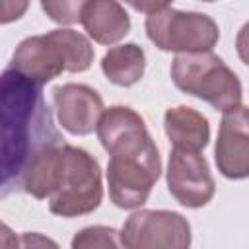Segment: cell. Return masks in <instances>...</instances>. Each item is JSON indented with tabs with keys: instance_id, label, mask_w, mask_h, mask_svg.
Wrapping results in <instances>:
<instances>
[{
	"instance_id": "1",
	"label": "cell",
	"mask_w": 249,
	"mask_h": 249,
	"mask_svg": "<svg viewBox=\"0 0 249 249\" xmlns=\"http://www.w3.org/2000/svg\"><path fill=\"white\" fill-rule=\"evenodd\" d=\"M2 123H4V195L18 187L25 167L47 146L64 138L53 124L51 111L41 95V86L8 68L2 76Z\"/></svg>"
},
{
	"instance_id": "2",
	"label": "cell",
	"mask_w": 249,
	"mask_h": 249,
	"mask_svg": "<svg viewBox=\"0 0 249 249\" xmlns=\"http://www.w3.org/2000/svg\"><path fill=\"white\" fill-rule=\"evenodd\" d=\"M91 62V43L82 33L60 27L47 35L23 39L14 51L10 68L31 82L45 86L62 72H84Z\"/></svg>"
},
{
	"instance_id": "3",
	"label": "cell",
	"mask_w": 249,
	"mask_h": 249,
	"mask_svg": "<svg viewBox=\"0 0 249 249\" xmlns=\"http://www.w3.org/2000/svg\"><path fill=\"white\" fill-rule=\"evenodd\" d=\"M173 84L218 111L237 107L243 97V88L235 72L214 53H181L171 62Z\"/></svg>"
},
{
	"instance_id": "4",
	"label": "cell",
	"mask_w": 249,
	"mask_h": 249,
	"mask_svg": "<svg viewBox=\"0 0 249 249\" xmlns=\"http://www.w3.org/2000/svg\"><path fill=\"white\" fill-rule=\"evenodd\" d=\"M103 198L99 161L86 150L62 144L58 179L49 196V210L62 218L93 212Z\"/></svg>"
},
{
	"instance_id": "5",
	"label": "cell",
	"mask_w": 249,
	"mask_h": 249,
	"mask_svg": "<svg viewBox=\"0 0 249 249\" xmlns=\"http://www.w3.org/2000/svg\"><path fill=\"white\" fill-rule=\"evenodd\" d=\"M146 35L160 49L167 53H202L212 51L220 39L218 23L198 12H181L165 8L146 18Z\"/></svg>"
},
{
	"instance_id": "6",
	"label": "cell",
	"mask_w": 249,
	"mask_h": 249,
	"mask_svg": "<svg viewBox=\"0 0 249 249\" xmlns=\"http://www.w3.org/2000/svg\"><path fill=\"white\" fill-rule=\"evenodd\" d=\"M105 175L111 202L123 210L138 208L148 200L161 175L160 152L156 148L138 154H113Z\"/></svg>"
},
{
	"instance_id": "7",
	"label": "cell",
	"mask_w": 249,
	"mask_h": 249,
	"mask_svg": "<svg viewBox=\"0 0 249 249\" xmlns=\"http://www.w3.org/2000/svg\"><path fill=\"white\" fill-rule=\"evenodd\" d=\"M126 249H185L191 245V224L179 212L138 210L119 233Z\"/></svg>"
},
{
	"instance_id": "8",
	"label": "cell",
	"mask_w": 249,
	"mask_h": 249,
	"mask_svg": "<svg viewBox=\"0 0 249 249\" xmlns=\"http://www.w3.org/2000/svg\"><path fill=\"white\" fill-rule=\"evenodd\" d=\"M165 177L171 196L187 208H200L208 204L216 193L208 161L200 152L173 148Z\"/></svg>"
},
{
	"instance_id": "9",
	"label": "cell",
	"mask_w": 249,
	"mask_h": 249,
	"mask_svg": "<svg viewBox=\"0 0 249 249\" xmlns=\"http://www.w3.org/2000/svg\"><path fill=\"white\" fill-rule=\"evenodd\" d=\"M214 160L224 177L233 181L249 177V107L239 103L224 111Z\"/></svg>"
},
{
	"instance_id": "10",
	"label": "cell",
	"mask_w": 249,
	"mask_h": 249,
	"mask_svg": "<svg viewBox=\"0 0 249 249\" xmlns=\"http://www.w3.org/2000/svg\"><path fill=\"white\" fill-rule=\"evenodd\" d=\"M95 130L109 156L138 154L158 148L146 128L144 119L134 109L124 105H113L105 109Z\"/></svg>"
},
{
	"instance_id": "11",
	"label": "cell",
	"mask_w": 249,
	"mask_h": 249,
	"mask_svg": "<svg viewBox=\"0 0 249 249\" xmlns=\"http://www.w3.org/2000/svg\"><path fill=\"white\" fill-rule=\"evenodd\" d=\"M53 103L60 126L76 136H86L97 128L103 115L101 95L84 84H62L53 89Z\"/></svg>"
},
{
	"instance_id": "12",
	"label": "cell",
	"mask_w": 249,
	"mask_h": 249,
	"mask_svg": "<svg viewBox=\"0 0 249 249\" xmlns=\"http://www.w3.org/2000/svg\"><path fill=\"white\" fill-rule=\"evenodd\" d=\"M80 21L99 45L119 43L130 31V18L119 0H88Z\"/></svg>"
},
{
	"instance_id": "13",
	"label": "cell",
	"mask_w": 249,
	"mask_h": 249,
	"mask_svg": "<svg viewBox=\"0 0 249 249\" xmlns=\"http://www.w3.org/2000/svg\"><path fill=\"white\" fill-rule=\"evenodd\" d=\"M163 128L173 148L179 150L200 152L210 140V124L206 117L193 107H169L163 115Z\"/></svg>"
},
{
	"instance_id": "14",
	"label": "cell",
	"mask_w": 249,
	"mask_h": 249,
	"mask_svg": "<svg viewBox=\"0 0 249 249\" xmlns=\"http://www.w3.org/2000/svg\"><path fill=\"white\" fill-rule=\"evenodd\" d=\"M146 68V56L136 43H124L109 49L101 58V70L105 78L117 86L128 88L140 82Z\"/></svg>"
},
{
	"instance_id": "15",
	"label": "cell",
	"mask_w": 249,
	"mask_h": 249,
	"mask_svg": "<svg viewBox=\"0 0 249 249\" xmlns=\"http://www.w3.org/2000/svg\"><path fill=\"white\" fill-rule=\"evenodd\" d=\"M88 0H41V8L49 19L60 25H72L82 19Z\"/></svg>"
},
{
	"instance_id": "16",
	"label": "cell",
	"mask_w": 249,
	"mask_h": 249,
	"mask_svg": "<svg viewBox=\"0 0 249 249\" xmlns=\"http://www.w3.org/2000/svg\"><path fill=\"white\" fill-rule=\"evenodd\" d=\"M117 230L107 228V226H89L80 230L74 239L72 247L82 249V247H117L121 245V239H117Z\"/></svg>"
},
{
	"instance_id": "17",
	"label": "cell",
	"mask_w": 249,
	"mask_h": 249,
	"mask_svg": "<svg viewBox=\"0 0 249 249\" xmlns=\"http://www.w3.org/2000/svg\"><path fill=\"white\" fill-rule=\"evenodd\" d=\"M29 8V0H2V18L0 21L6 25L10 21L19 19Z\"/></svg>"
},
{
	"instance_id": "18",
	"label": "cell",
	"mask_w": 249,
	"mask_h": 249,
	"mask_svg": "<svg viewBox=\"0 0 249 249\" xmlns=\"http://www.w3.org/2000/svg\"><path fill=\"white\" fill-rule=\"evenodd\" d=\"M124 4H128L130 8H134L136 12H142V14H156V12H161L165 8H169L171 0H123Z\"/></svg>"
},
{
	"instance_id": "19",
	"label": "cell",
	"mask_w": 249,
	"mask_h": 249,
	"mask_svg": "<svg viewBox=\"0 0 249 249\" xmlns=\"http://www.w3.org/2000/svg\"><path fill=\"white\" fill-rule=\"evenodd\" d=\"M235 51H237V56L241 58V62L249 66V21L243 23L241 29L237 31V37H235Z\"/></svg>"
},
{
	"instance_id": "20",
	"label": "cell",
	"mask_w": 249,
	"mask_h": 249,
	"mask_svg": "<svg viewBox=\"0 0 249 249\" xmlns=\"http://www.w3.org/2000/svg\"><path fill=\"white\" fill-rule=\"evenodd\" d=\"M202 2H214V0H202Z\"/></svg>"
}]
</instances>
